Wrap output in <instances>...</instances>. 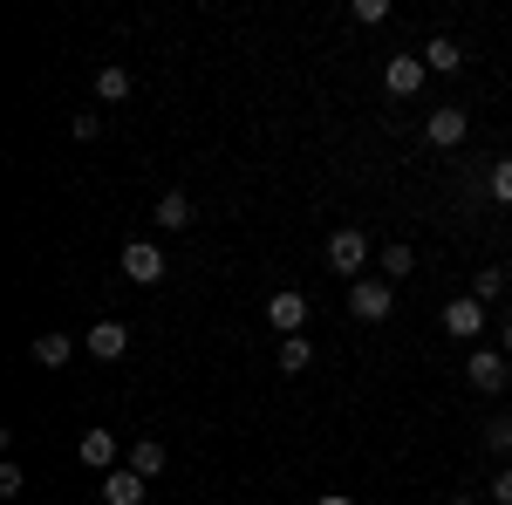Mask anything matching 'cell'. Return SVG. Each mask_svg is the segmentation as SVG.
<instances>
[{"label": "cell", "mask_w": 512, "mask_h": 505, "mask_svg": "<svg viewBox=\"0 0 512 505\" xmlns=\"http://www.w3.org/2000/svg\"><path fill=\"white\" fill-rule=\"evenodd\" d=\"M0 499H21V465H14V458L0 465Z\"/></svg>", "instance_id": "cell-24"}, {"label": "cell", "mask_w": 512, "mask_h": 505, "mask_svg": "<svg viewBox=\"0 0 512 505\" xmlns=\"http://www.w3.org/2000/svg\"><path fill=\"white\" fill-rule=\"evenodd\" d=\"M123 273H130L137 287H158L164 280V253L151 246V239H130V246H123Z\"/></svg>", "instance_id": "cell-3"}, {"label": "cell", "mask_w": 512, "mask_h": 505, "mask_svg": "<svg viewBox=\"0 0 512 505\" xmlns=\"http://www.w3.org/2000/svg\"><path fill=\"white\" fill-rule=\"evenodd\" d=\"M349 21H362V28L390 21V0H349Z\"/></svg>", "instance_id": "cell-20"}, {"label": "cell", "mask_w": 512, "mask_h": 505, "mask_svg": "<svg viewBox=\"0 0 512 505\" xmlns=\"http://www.w3.org/2000/svg\"><path fill=\"white\" fill-rule=\"evenodd\" d=\"M96 96H103V103H123V96H130V69H117V62L96 69Z\"/></svg>", "instance_id": "cell-17"}, {"label": "cell", "mask_w": 512, "mask_h": 505, "mask_svg": "<svg viewBox=\"0 0 512 505\" xmlns=\"http://www.w3.org/2000/svg\"><path fill=\"white\" fill-rule=\"evenodd\" d=\"M465 130H472V117H465V110H431V117H424V144L451 151V144H465Z\"/></svg>", "instance_id": "cell-6"}, {"label": "cell", "mask_w": 512, "mask_h": 505, "mask_svg": "<svg viewBox=\"0 0 512 505\" xmlns=\"http://www.w3.org/2000/svg\"><path fill=\"white\" fill-rule=\"evenodd\" d=\"M144 492H151V478H137L130 465H117L103 478V505H144Z\"/></svg>", "instance_id": "cell-8"}, {"label": "cell", "mask_w": 512, "mask_h": 505, "mask_svg": "<svg viewBox=\"0 0 512 505\" xmlns=\"http://www.w3.org/2000/svg\"><path fill=\"white\" fill-rule=\"evenodd\" d=\"M76 458H82L89 471H103V478H110V471H117V437H110V430H82Z\"/></svg>", "instance_id": "cell-7"}, {"label": "cell", "mask_w": 512, "mask_h": 505, "mask_svg": "<svg viewBox=\"0 0 512 505\" xmlns=\"http://www.w3.org/2000/svg\"><path fill=\"white\" fill-rule=\"evenodd\" d=\"M376 267H383V280H390V287H396L403 273L417 267V253H410V246H383V260H376Z\"/></svg>", "instance_id": "cell-18"}, {"label": "cell", "mask_w": 512, "mask_h": 505, "mask_svg": "<svg viewBox=\"0 0 512 505\" xmlns=\"http://www.w3.org/2000/svg\"><path fill=\"white\" fill-rule=\"evenodd\" d=\"M390 308H396L390 280H355V287H349V314H355V321H390Z\"/></svg>", "instance_id": "cell-1"}, {"label": "cell", "mask_w": 512, "mask_h": 505, "mask_svg": "<svg viewBox=\"0 0 512 505\" xmlns=\"http://www.w3.org/2000/svg\"><path fill=\"white\" fill-rule=\"evenodd\" d=\"M308 362H315V342H308V335H287V342H280V369H287V376H301Z\"/></svg>", "instance_id": "cell-16"}, {"label": "cell", "mask_w": 512, "mask_h": 505, "mask_svg": "<svg viewBox=\"0 0 512 505\" xmlns=\"http://www.w3.org/2000/svg\"><path fill=\"white\" fill-rule=\"evenodd\" d=\"M151 219H158L164 233H185V226H192V198H185V192H164Z\"/></svg>", "instance_id": "cell-14"}, {"label": "cell", "mask_w": 512, "mask_h": 505, "mask_svg": "<svg viewBox=\"0 0 512 505\" xmlns=\"http://www.w3.org/2000/svg\"><path fill=\"white\" fill-rule=\"evenodd\" d=\"M328 267H335V273H362V267H369V233L342 226V233L328 239Z\"/></svg>", "instance_id": "cell-2"}, {"label": "cell", "mask_w": 512, "mask_h": 505, "mask_svg": "<svg viewBox=\"0 0 512 505\" xmlns=\"http://www.w3.org/2000/svg\"><path fill=\"white\" fill-rule=\"evenodd\" d=\"M444 335H458V342H478V335H485V301L458 294V301L444 308Z\"/></svg>", "instance_id": "cell-4"}, {"label": "cell", "mask_w": 512, "mask_h": 505, "mask_svg": "<svg viewBox=\"0 0 512 505\" xmlns=\"http://www.w3.org/2000/svg\"><path fill=\"white\" fill-rule=\"evenodd\" d=\"M123 465L137 471V478H158V471L171 465V451H164L158 437H137V444H130V458H123Z\"/></svg>", "instance_id": "cell-12"}, {"label": "cell", "mask_w": 512, "mask_h": 505, "mask_svg": "<svg viewBox=\"0 0 512 505\" xmlns=\"http://www.w3.org/2000/svg\"><path fill=\"white\" fill-rule=\"evenodd\" d=\"M485 451H492V458H512V417H492V424H485Z\"/></svg>", "instance_id": "cell-19"}, {"label": "cell", "mask_w": 512, "mask_h": 505, "mask_svg": "<svg viewBox=\"0 0 512 505\" xmlns=\"http://www.w3.org/2000/svg\"><path fill=\"white\" fill-rule=\"evenodd\" d=\"M506 294V273H478L472 280V301H499Z\"/></svg>", "instance_id": "cell-21"}, {"label": "cell", "mask_w": 512, "mask_h": 505, "mask_svg": "<svg viewBox=\"0 0 512 505\" xmlns=\"http://www.w3.org/2000/svg\"><path fill=\"white\" fill-rule=\"evenodd\" d=\"M499 355H506V362H512V328H506V335H499Z\"/></svg>", "instance_id": "cell-27"}, {"label": "cell", "mask_w": 512, "mask_h": 505, "mask_svg": "<svg viewBox=\"0 0 512 505\" xmlns=\"http://www.w3.org/2000/svg\"><path fill=\"white\" fill-rule=\"evenodd\" d=\"M465 376H472V383L485 389V396H492V389H506V355H499V349H472Z\"/></svg>", "instance_id": "cell-11"}, {"label": "cell", "mask_w": 512, "mask_h": 505, "mask_svg": "<svg viewBox=\"0 0 512 505\" xmlns=\"http://www.w3.org/2000/svg\"><path fill=\"white\" fill-rule=\"evenodd\" d=\"M383 89L390 96H417L424 89V55H396L390 69H383Z\"/></svg>", "instance_id": "cell-9"}, {"label": "cell", "mask_w": 512, "mask_h": 505, "mask_svg": "<svg viewBox=\"0 0 512 505\" xmlns=\"http://www.w3.org/2000/svg\"><path fill=\"white\" fill-rule=\"evenodd\" d=\"M267 321H274L280 335H301V328H308V301L287 287V294H274V301H267Z\"/></svg>", "instance_id": "cell-10"}, {"label": "cell", "mask_w": 512, "mask_h": 505, "mask_svg": "<svg viewBox=\"0 0 512 505\" xmlns=\"http://www.w3.org/2000/svg\"><path fill=\"white\" fill-rule=\"evenodd\" d=\"M315 505H355V499H349V492H321Z\"/></svg>", "instance_id": "cell-26"}, {"label": "cell", "mask_w": 512, "mask_h": 505, "mask_svg": "<svg viewBox=\"0 0 512 505\" xmlns=\"http://www.w3.org/2000/svg\"><path fill=\"white\" fill-rule=\"evenodd\" d=\"M451 505H478V499H451Z\"/></svg>", "instance_id": "cell-28"}, {"label": "cell", "mask_w": 512, "mask_h": 505, "mask_svg": "<svg viewBox=\"0 0 512 505\" xmlns=\"http://www.w3.org/2000/svg\"><path fill=\"white\" fill-rule=\"evenodd\" d=\"M492 198H506V205H512V157L492 164Z\"/></svg>", "instance_id": "cell-22"}, {"label": "cell", "mask_w": 512, "mask_h": 505, "mask_svg": "<svg viewBox=\"0 0 512 505\" xmlns=\"http://www.w3.org/2000/svg\"><path fill=\"white\" fill-rule=\"evenodd\" d=\"M69 355H76V335H62V328H41L35 335V362L41 369H62Z\"/></svg>", "instance_id": "cell-13"}, {"label": "cell", "mask_w": 512, "mask_h": 505, "mask_svg": "<svg viewBox=\"0 0 512 505\" xmlns=\"http://www.w3.org/2000/svg\"><path fill=\"white\" fill-rule=\"evenodd\" d=\"M69 130H76L82 144H89V137H103V117H96V110H76V123H69Z\"/></svg>", "instance_id": "cell-23"}, {"label": "cell", "mask_w": 512, "mask_h": 505, "mask_svg": "<svg viewBox=\"0 0 512 505\" xmlns=\"http://www.w3.org/2000/svg\"><path fill=\"white\" fill-rule=\"evenodd\" d=\"M492 492H499V505H512V471H499V485H492Z\"/></svg>", "instance_id": "cell-25"}, {"label": "cell", "mask_w": 512, "mask_h": 505, "mask_svg": "<svg viewBox=\"0 0 512 505\" xmlns=\"http://www.w3.org/2000/svg\"><path fill=\"white\" fill-rule=\"evenodd\" d=\"M424 69H444V76H451V69H465V48H458L451 35L424 41Z\"/></svg>", "instance_id": "cell-15"}, {"label": "cell", "mask_w": 512, "mask_h": 505, "mask_svg": "<svg viewBox=\"0 0 512 505\" xmlns=\"http://www.w3.org/2000/svg\"><path fill=\"white\" fill-rule=\"evenodd\" d=\"M82 349L96 355V362H123V349H130V328H123V321H96V328L82 335Z\"/></svg>", "instance_id": "cell-5"}]
</instances>
